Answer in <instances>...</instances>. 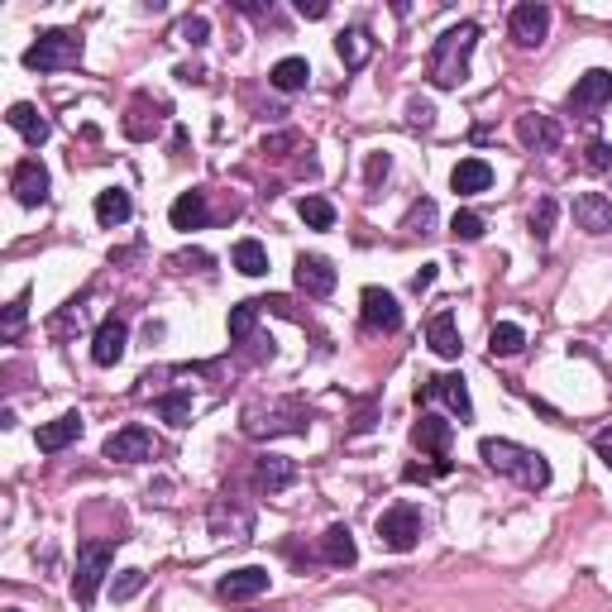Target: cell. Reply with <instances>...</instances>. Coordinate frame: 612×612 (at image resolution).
Returning <instances> with one entry per match:
<instances>
[{"mask_svg":"<svg viewBox=\"0 0 612 612\" xmlns=\"http://www.w3.org/2000/svg\"><path fill=\"white\" fill-rule=\"evenodd\" d=\"M612 101V72L608 67H589L579 82H574V91H569V110H598Z\"/></svg>","mask_w":612,"mask_h":612,"instance_id":"obj_15","label":"cell"},{"mask_svg":"<svg viewBox=\"0 0 612 612\" xmlns=\"http://www.w3.org/2000/svg\"><path fill=\"white\" fill-rule=\"evenodd\" d=\"M593 455H598V459H603V464L612 469V426H608V431H598V436H593Z\"/></svg>","mask_w":612,"mask_h":612,"instance_id":"obj_49","label":"cell"},{"mask_svg":"<svg viewBox=\"0 0 612 612\" xmlns=\"http://www.w3.org/2000/svg\"><path fill=\"white\" fill-rule=\"evenodd\" d=\"M335 48H340V63L350 67V72H359V67L369 63L373 39H369V29H345V34L335 39Z\"/></svg>","mask_w":612,"mask_h":612,"instance_id":"obj_29","label":"cell"},{"mask_svg":"<svg viewBox=\"0 0 612 612\" xmlns=\"http://www.w3.org/2000/svg\"><path fill=\"white\" fill-rule=\"evenodd\" d=\"M479 44V24L464 20L455 29H445L431 48V63H426V77H431V87L440 91H455L464 77H469V53Z\"/></svg>","mask_w":612,"mask_h":612,"instance_id":"obj_2","label":"cell"},{"mask_svg":"<svg viewBox=\"0 0 612 612\" xmlns=\"http://www.w3.org/2000/svg\"><path fill=\"white\" fill-rule=\"evenodd\" d=\"M297 144H302L297 130H283V134H268V139H263V153H268V158H283V153L297 149Z\"/></svg>","mask_w":612,"mask_h":612,"instance_id":"obj_46","label":"cell"},{"mask_svg":"<svg viewBox=\"0 0 612 612\" xmlns=\"http://www.w3.org/2000/svg\"><path fill=\"white\" fill-rule=\"evenodd\" d=\"M407 125H412V130H431V125H436V106L421 101V96H412V101H407Z\"/></svg>","mask_w":612,"mask_h":612,"instance_id":"obj_44","label":"cell"},{"mask_svg":"<svg viewBox=\"0 0 612 612\" xmlns=\"http://www.w3.org/2000/svg\"><path fill=\"white\" fill-rule=\"evenodd\" d=\"M10 192L20 206H44L48 201V168L39 158H20L15 173H10Z\"/></svg>","mask_w":612,"mask_h":612,"instance_id":"obj_13","label":"cell"},{"mask_svg":"<svg viewBox=\"0 0 612 612\" xmlns=\"http://www.w3.org/2000/svg\"><path fill=\"white\" fill-rule=\"evenodd\" d=\"M555 220H560V201H555V197H541L536 206H531V240L546 244L550 235H555Z\"/></svg>","mask_w":612,"mask_h":612,"instance_id":"obj_33","label":"cell"},{"mask_svg":"<svg viewBox=\"0 0 612 612\" xmlns=\"http://www.w3.org/2000/svg\"><path fill=\"white\" fill-rule=\"evenodd\" d=\"M450 187H455L459 197H479V192L493 187V168L483 158H459L455 173H450Z\"/></svg>","mask_w":612,"mask_h":612,"instance_id":"obj_22","label":"cell"},{"mask_svg":"<svg viewBox=\"0 0 612 612\" xmlns=\"http://www.w3.org/2000/svg\"><path fill=\"white\" fill-rule=\"evenodd\" d=\"M546 34H550V10H546V5L526 0V5H517V10H512V39H517L522 48H536Z\"/></svg>","mask_w":612,"mask_h":612,"instance_id":"obj_17","label":"cell"},{"mask_svg":"<svg viewBox=\"0 0 612 612\" xmlns=\"http://www.w3.org/2000/svg\"><path fill=\"white\" fill-rule=\"evenodd\" d=\"M364 431H373V412H359V421H354V436H364Z\"/></svg>","mask_w":612,"mask_h":612,"instance_id":"obj_52","label":"cell"},{"mask_svg":"<svg viewBox=\"0 0 612 612\" xmlns=\"http://www.w3.org/2000/svg\"><path fill=\"white\" fill-rule=\"evenodd\" d=\"M574 225L589 230V235H608L612 230V201L603 192H584L574 197Z\"/></svg>","mask_w":612,"mask_h":612,"instance_id":"obj_19","label":"cell"},{"mask_svg":"<svg viewBox=\"0 0 612 612\" xmlns=\"http://www.w3.org/2000/svg\"><path fill=\"white\" fill-rule=\"evenodd\" d=\"M168 220H173V230H201L206 220H211V206H206V192H182V197L173 201V211H168Z\"/></svg>","mask_w":612,"mask_h":612,"instance_id":"obj_24","label":"cell"},{"mask_svg":"<svg viewBox=\"0 0 612 612\" xmlns=\"http://www.w3.org/2000/svg\"><path fill=\"white\" fill-rule=\"evenodd\" d=\"M297 287H302L306 297H330L335 292V263L321 259V254H302L297 259Z\"/></svg>","mask_w":612,"mask_h":612,"instance_id":"obj_18","label":"cell"},{"mask_svg":"<svg viewBox=\"0 0 612 612\" xmlns=\"http://www.w3.org/2000/svg\"><path fill=\"white\" fill-rule=\"evenodd\" d=\"M306 402L297 397H268V402H249L240 412V431L254 440L273 436H306Z\"/></svg>","mask_w":612,"mask_h":612,"instance_id":"obj_3","label":"cell"},{"mask_svg":"<svg viewBox=\"0 0 612 612\" xmlns=\"http://www.w3.org/2000/svg\"><path fill=\"white\" fill-rule=\"evenodd\" d=\"M139 589H144V569H120L115 574V603H130Z\"/></svg>","mask_w":612,"mask_h":612,"instance_id":"obj_42","label":"cell"},{"mask_svg":"<svg viewBox=\"0 0 612 612\" xmlns=\"http://www.w3.org/2000/svg\"><path fill=\"white\" fill-rule=\"evenodd\" d=\"M479 455H483V464H488L493 474L522 483V488H531V493H541V488L550 483V459L541 455V450H526V445H517V440L488 436V440H479Z\"/></svg>","mask_w":612,"mask_h":612,"instance_id":"obj_1","label":"cell"},{"mask_svg":"<svg viewBox=\"0 0 612 612\" xmlns=\"http://www.w3.org/2000/svg\"><path fill=\"white\" fill-rule=\"evenodd\" d=\"M177 39H182V44H192V48L206 44V39H211V24H206V15H187V20L177 24Z\"/></svg>","mask_w":612,"mask_h":612,"instance_id":"obj_40","label":"cell"},{"mask_svg":"<svg viewBox=\"0 0 612 612\" xmlns=\"http://www.w3.org/2000/svg\"><path fill=\"white\" fill-rule=\"evenodd\" d=\"M584 168H589V173H612V144L593 139L589 149H584Z\"/></svg>","mask_w":612,"mask_h":612,"instance_id":"obj_43","label":"cell"},{"mask_svg":"<svg viewBox=\"0 0 612 612\" xmlns=\"http://www.w3.org/2000/svg\"><path fill=\"white\" fill-rule=\"evenodd\" d=\"M292 479H297V464L283 455H263L259 464H254V483H259L263 493H283Z\"/></svg>","mask_w":612,"mask_h":612,"instance_id":"obj_26","label":"cell"},{"mask_svg":"<svg viewBox=\"0 0 612 612\" xmlns=\"http://www.w3.org/2000/svg\"><path fill=\"white\" fill-rule=\"evenodd\" d=\"M450 235H455V240H464V244L483 240V216H479V211H455V220H450Z\"/></svg>","mask_w":612,"mask_h":612,"instance_id":"obj_39","label":"cell"},{"mask_svg":"<svg viewBox=\"0 0 612 612\" xmlns=\"http://www.w3.org/2000/svg\"><path fill=\"white\" fill-rule=\"evenodd\" d=\"M297 216H302L311 230H330V225H335V206H330L326 197H302L297 201Z\"/></svg>","mask_w":612,"mask_h":612,"instance_id":"obj_36","label":"cell"},{"mask_svg":"<svg viewBox=\"0 0 612 612\" xmlns=\"http://www.w3.org/2000/svg\"><path fill=\"white\" fill-rule=\"evenodd\" d=\"M5 120H10V130H15V134H24V139H29L34 149H39V144H44L48 134H53V125H48L44 115H39V106H29V101H15Z\"/></svg>","mask_w":612,"mask_h":612,"instance_id":"obj_25","label":"cell"},{"mask_svg":"<svg viewBox=\"0 0 612 612\" xmlns=\"http://www.w3.org/2000/svg\"><path fill=\"white\" fill-rule=\"evenodd\" d=\"M268 82L278 91H302L306 82H311V63H306V58H278L273 72H268Z\"/></svg>","mask_w":612,"mask_h":612,"instance_id":"obj_30","label":"cell"},{"mask_svg":"<svg viewBox=\"0 0 612 612\" xmlns=\"http://www.w3.org/2000/svg\"><path fill=\"white\" fill-rule=\"evenodd\" d=\"M82 53H87V44H82L77 29H48L24 48V67L29 72H63V67L82 63Z\"/></svg>","mask_w":612,"mask_h":612,"instance_id":"obj_4","label":"cell"},{"mask_svg":"<svg viewBox=\"0 0 612 612\" xmlns=\"http://www.w3.org/2000/svg\"><path fill=\"white\" fill-rule=\"evenodd\" d=\"M163 120H168V101H158V96H149V91H139L130 101V110H125V134L130 139H153V134L163 130Z\"/></svg>","mask_w":612,"mask_h":612,"instance_id":"obj_10","label":"cell"},{"mask_svg":"<svg viewBox=\"0 0 612 612\" xmlns=\"http://www.w3.org/2000/svg\"><path fill=\"white\" fill-rule=\"evenodd\" d=\"M110 565H115V546H110V541H82V546H77L72 598H77L82 608H91V603H96V593H101V584H106Z\"/></svg>","mask_w":612,"mask_h":612,"instance_id":"obj_5","label":"cell"},{"mask_svg":"<svg viewBox=\"0 0 612 612\" xmlns=\"http://www.w3.org/2000/svg\"><path fill=\"white\" fill-rule=\"evenodd\" d=\"M39 450L44 455H58V450H67L72 440H82V412H63L58 421H48V426H39Z\"/></svg>","mask_w":612,"mask_h":612,"instance_id":"obj_21","label":"cell"},{"mask_svg":"<svg viewBox=\"0 0 612 612\" xmlns=\"http://www.w3.org/2000/svg\"><path fill=\"white\" fill-rule=\"evenodd\" d=\"M230 263L240 268L244 278H263V273H268V249H263L259 240H240L230 249Z\"/></svg>","mask_w":612,"mask_h":612,"instance_id":"obj_32","label":"cell"},{"mask_svg":"<svg viewBox=\"0 0 612 612\" xmlns=\"http://www.w3.org/2000/svg\"><path fill=\"white\" fill-rule=\"evenodd\" d=\"M134 216V201L125 187H106V192H96V225L101 230H115V225H125Z\"/></svg>","mask_w":612,"mask_h":612,"instance_id":"obj_23","label":"cell"},{"mask_svg":"<svg viewBox=\"0 0 612 612\" xmlns=\"http://www.w3.org/2000/svg\"><path fill=\"white\" fill-rule=\"evenodd\" d=\"M254 326H259V302H240L230 306V340L249 345L254 340Z\"/></svg>","mask_w":612,"mask_h":612,"instance_id":"obj_35","label":"cell"},{"mask_svg":"<svg viewBox=\"0 0 612 612\" xmlns=\"http://www.w3.org/2000/svg\"><path fill=\"white\" fill-rule=\"evenodd\" d=\"M421 402H445L459 421L474 416V402H469V388H464L459 373H426V378L416 383V407H421Z\"/></svg>","mask_w":612,"mask_h":612,"instance_id":"obj_7","label":"cell"},{"mask_svg":"<svg viewBox=\"0 0 612 612\" xmlns=\"http://www.w3.org/2000/svg\"><path fill=\"white\" fill-rule=\"evenodd\" d=\"M421 541V507L412 503H393L383 517H378V546L383 550H397V555H407V550Z\"/></svg>","mask_w":612,"mask_h":612,"instance_id":"obj_6","label":"cell"},{"mask_svg":"<svg viewBox=\"0 0 612 612\" xmlns=\"http://www.w3.org/2000/svg\"><path fill=\"white\" fill-rule=\"evenodd\" d=\"M249 531H254V512H249V503L220 498V503L211 507V536H220V541H249Z\"/></svg>","mask_w":612,"mask_h":612,"instance_id":"obj_12","label":"cell"},{"mask_svg":"<svg viewBox=\"0 0 612 612\" xmlns=\"http://www.w3.org/2000/svg\"><path fill=\"white\" fill-rule=\"evenodd\" d=\"M402 230H407V235H431V230H436V201L431 197L412 201V211H407V220H402Z\"/></svg>","mask_w":612,"mask_h":612,"instance_id":"obj_37","label":"cell"},{"mask_svg":"<svg viewBox=\"0 0 612 612\" xmlns=\"http://www.w3.org/2000/svg\"><path fill=\"white\" fill-rule=\"evenodd\" d=\"M268 584H273V574L263 565H244V569H230L216 589H220V598H230V603H249V598L268 593Z\"/></svg>","mask_w":612,"mask_h":612,"instance_id":"obj_14","label":"cell"},{"mask_svg":"<svg viewBox=\"0 0 612 612\" xmlns=\"http://www.w3.org/2000/svg\"><path fill=\"white\" fill-rule=\"evenodd\" d=\"M388 173H393V158H388V153H369V168H364V187H369V197L388 182Z\"/></svg>","mask_w":612,"mask_h":612,"instance_id":"obj_41","label":"cell"},{"mask_svg":"<svg viewBox=\"0 0 612 612\" xmlns=\"http://www.w3.org/2000/svg\"><path fill=\"white\" fill-rule=\"evenodd\" d=\"M522 345H526V330L512 326V321H498L488 330V354L493 359H512V354H522Z\"/></svg>","mask_w":612,"mask_h":612,"instance_id":"obj_31","label":"cell"},{"mask_svg":"<svg viewBox=\"0 0 612 612\" xmlns=\"http://www.w3.org/2000/svg\"><path fill=\"white\" fill-rule=\"evenodd\" d=\"M297 15H302V20H326L330 5L326 0H297Z\"/></svg>","mask_w":612,"mask_h":612,"instance_id":"obj_48","label":"cell"},{"mask_svg":"<svg viewBox=\"0 0 612 612\" xmlns=\"http://www.w3.org/2000/svg\"><path fill=\"white\" fill-rule=\"evenodd\" d=\"M24 316H29V292H20L15 302L5 306V316H0V340H20Z\"/></svg>","mask_w":612,"mask_h":612,"instance_id":"obj_38","label":"cell"},{"mask_svg":"<svg viewBox=\"0 0 612 612\" xmlns=\"http://www.w3.org/2000/svg\"><path fill=\"white\" fill-rule=\"evenodd\" d=\"M359 316H364V330H383V335L402 330V306L383 287H364L359 292Z\"/></svg>","mask_w":612,"mask_h":612,"instance_id":"obj_9","label":"cell"},{"mask_svg":"<svg viewBox=\"0 0 612 612\" xmlns=\"http://www.w3.org/2000/svg\"><path fill=\"white\" fill-rule=\"evenodd\" d=\"M440 474H450V459H436V464H407V469H402V479L407 483H426V479H440Z\"/></svg>","mask_w":612,"mask_h":612,"instance_id":"obj_45","label":"cell"},{"mask_svg":"<svg viewBox=\"0 0 612 612\" xmlns=\"http://www.w3.org/2000/svg\"><path fill=\"white\" fill-rule=\"evenodd\" d=\"M153 412L163 416L168 426H177V431H182V426L192 421V393H163L158 402H153Z\"/></svg>","mask_w":612,"mask_h":612,"instance_id":"obj_34","label":"cell"},{"mask_svg":"<svg viewBox=\"0 0 612 612\" xmlns=\"http://www.w3.org/2000/svg\"><path fill=\"white\" fill-rule=\"evenodd\" d=\"M177 82H206V72H201V67H192V63H182V67H177Z\"/></svg>","mask_w":612,"mask_h":612,"instance_id":"obj_51","label":"cell"},{"mask_svg":"<svg viewBox=\"0 0 612 612\" xmlns=\"http://www.w3.org/2000/svg\"><path fill=\"white\" fill-rule=\"evenodd\" d=\"M177 273H192V268H211V254H201V249H187V254H173L168 259Z\"/></svg>","mask_w":612,"mask_h":612,"instance_id":"obj_47","label":"cell"},{"mask_svg":"<svg viewBox=\"0 0 612 612\" xmlns=\"http://www.w3.org/2000/svg\"><path fill=\"white\" fill-rule=\"evenodd\" d=\"M450 421L445 416H436V412H421V421L412 426V445L416 450H431L436 459H445V450H450Z\"/></svg>","mask_w":612,"mask_h":612,"instance_id":"obj_20","label":"cell"},{"mask_svg":"<svg viewBox=\"0 0 612 612\" xmlns=\"http://www.w3.org/2000/svg\"><path fill=\"white\" fill-rule=\"evenodd\" d=\"M517 139H522L531 153H555L560 149V125H555L550 115L526 110V115H517Z\"/></svg>","mask_w":612,"mask_h":612,"instance_id":"obj_16","label":"cell"},{"mask_svg":"<svg viewBox=\"0 0 612 612\" xmlns=\"http://www.w3.org/2000/svg\"><path fill=\"white\" fill-rule=\"evenodd\" d=\"M431 283H436V263H421V273L412 278V292H426Z\"/></svg>","mask_w":612,"mask_h":612,"instance_id":"obj_50","label":"cell"},{"mask_svg":"<svg viewBox=\"0 0 612 612\" xmlns=\"http://www.w3.org/2000/svg\"><path fill=\"white\" fill-rule=\"evenodd\" d=\"M153 455H158V440L149 426H120L115 436H106V459L115 464H144Z\"/></svg>","mask_w":612,"mask_h":612,"instance_id":"obj_8","label":"cell"},{"mask_svg":"<svg viewBox=\"0 0 612 612\" xmlns=\"http://www.w3.org/2000/svg\"><path fill=\"white\" fill-rule=\"evenodd\" d=\"M10 612H20V608H10Z\"/></svg>","mask_w":612,"mask_h":612,"instance_id":"obj_53","label":"cell"},{"mask_svg":"<svg viewBox=\"0 0 612 612\" xmlns=\"http://www.w3.org/2000/svg\"><path fill=\"white\" fill-rule=\"evenodd\" d=\"M321 560L335 569H350L354 560H359V546H354L350 526H330L326 536H321Z\"/></svg>","mask_w":612,"mask_h":612,"instance_id":"obj_27","label":"cell"},{"mask_svg":"<svg viewBox=\"0 0 612 612\" xmlns=\"http://www.w3.org/2000/svg\"><path fill=\"white\" fill-rule=\"evenodd\" d=\"M125 345H130V326H125L120 316H106V321L96 326V335H91V364H101V369L120 364V359H125Z\"/></svg>","mask_w":612,"mask_h":612,"instance_id":"obj_11","label":"cell"},{"mask_svg":"<svg viewBox=\"0 0 612 612\" xmlns=\"http://www.w3.org/2000/svg\"><path fill=\"white\" fill-rule=\"evenodd\" d=\"M426 340H431V350L440 354V359H459V326H455V316L450 311H436L431 316V326H426Z\"/></svg>","mask_w":612,"mask_h":612,"instance_id":"obj_28","label":"cell"}]
</instances>
